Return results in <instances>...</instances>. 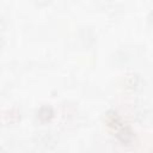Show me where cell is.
I'll return each mask as SVG.
<instances>
[{"label": "cell", "instance_id": "obj_1", "mask_svg": "<svg viewBox=\"0 0 153 153\" xmlns=\"http://www.w3.org/2000/svg\"><path fill=\"white\" fill-rule=\"evenodd\" d=\"M106 123L109 127L118 129L121 127V118L115 111H110L106 114Z\"/></svg>", "mask_w": 153, "mask_h": 153}, {"label": "cell", "instance_id": "obj_2", "mask_svg": "<svg viewBox=\"0 0 153 153\" xmlns=\"http://www.w3.org/2000/svg\"><path fill=\"white\" fill-rule=\"evenodd\" d=\"M38 115V118L41 120V121H48V120H50V117L53 116V109L50 108V106H48V105H44V106H42L39 110H38V112H37Z\"/></svg>", "mask_w": 153, "mask_h": 153}]
</instances>
